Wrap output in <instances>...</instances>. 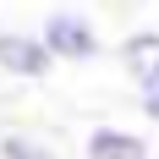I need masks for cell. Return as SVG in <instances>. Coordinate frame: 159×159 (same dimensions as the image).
Masks as SVG:
<instances>
[{"instance_id":"cell-6","label":"cell","mask_w":159,"mask_h":159,"mask_svg":"<svg viewBox=\"0 0 159 159\" xmlns=\"http://www.w3.org/2000/svg\"><path fill=\"white\" fill-rule=\"evenodd\" d=\"M44 159H77V154H61V148H49V154H44Z\"/></svg>"},{"instance_id":"cell-3","label":"cell","mask_w":159,"mask_h":159,"mask_svg":"<svg viewBox=\"0 0 159 159\" xmlns=\"http://www.w3.org/2000/svg\"><path fill=\"white\" fill-rule=\"evenodd\" d=\"M121 71H126V82L137 88V99L143 93H159V28H137L121 39Z\"/></svg>"},{"instance_id":"cell-7","label":"cell","mask_w":159,"mask_h":159,"mask_svg":"<svg viewBox=\"0 0 159 159\" xmlns=\"http://www.w3.org/2000/svg\"><path fill=\"white\" fill-rule=\"evenodd\" d=\"M154 159H159V154H154Z\"/></svg>"},{"instance_id":"cell-4","label":"cell","mask_w":159,"mask_h":159,"mask_svg":"<svg viewBox=\"0 0 159 159\" xmlns=\"http://www.w3.org/2000/svg\"><path fill=\"white\" fill-rule=\"evenodd\" d=\"M82 159H154V148H148L143 132L99 121V126H88V137H82Z\"/></svg>"},{"instance_id":"cell-2","label":"cell","mask_w":159,"mask_h":159,"mask_svg":"<svg viewBox=\"0 0 159 159\" xmlns=\"http://www.w3.org/2000/svg\"><path fill=\"white\" fill-rule=\"evenodd\" d=\"M55 71V55L39 39V28H0V77L11 82H44Z\"/></svg>"},{"instance_id":"cell-5","label":"cell","mask_w":159,"mask_h":159,"mask_svg":"<svg viewBox=\"0 0 159 159\" xmlns=\"http://www.w3.org/2000/svg\"><path fill=\"white\" fill-rule=\"evenodd\" d=\"M137 110H143L148 126H159V93H143V99H137Z\"/></svg>"},{"instance_id":"cell-1","label":"cell","mask_w":159,"mask_h":159,"mask_svg":"<svg viewBox=\"0 0 159 159\" xmlns=\"http://www.w3.org/2000/svg\"><path fill=\"white\" fill-rule=\"evenodd\" d=\"M39 39L49 44V55L66 66H88L104 55V33H99L93 11H82V6H49L39 16Z\"/></svg>"}]
</instances>
